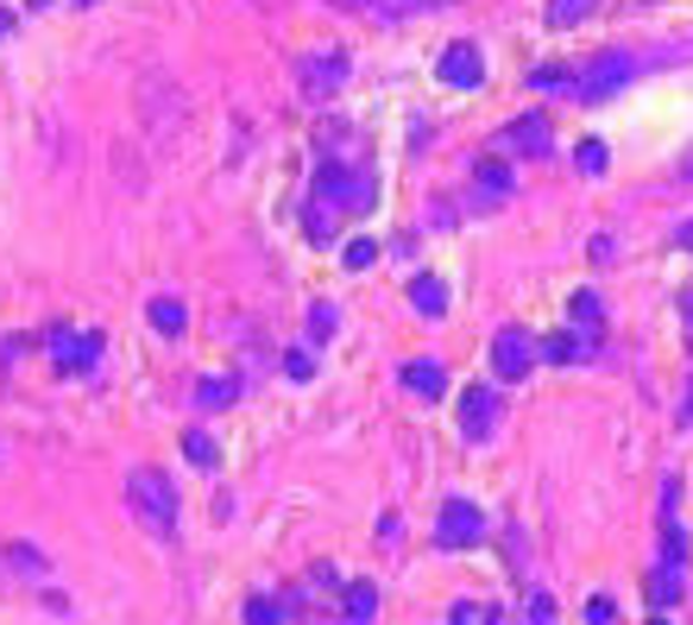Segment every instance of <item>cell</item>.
I'll return each instance as SVG.
<instances>
[{
  "label": "cell",
  "mask_w": 693,
  "mask_h": 625,
  "mask_svg": "<svg viewBox=\"0 0 693 625\" xmlns=\"http://www.w3.org/2000/svg\"><path fill=\"white\" fill-rule=\"evenodd\" d=\"M372 209H379V171L366 158H322L315 183H309V202H303V235L334 240V228L372 216Z\"/></svg>",
  "instance_id": "6da1fadb"
},
{
  "label": "cell",
  "mask_w": 693,
  "mask_h": 625,
  "mask_svg": "<svg viewBox=\"0 0 693 625\" xmlns=\"http://www.w3.org/2000/svg\"><path fill=\"white\" fill-rule=\"evenodd\" d=\"M127 506H133V518H139L145 530H158V537H171V530H177V512H183L164 468H133V474H127Z\"/></svg>",
  "instance_id": "7a4b0ae2"
},
{
  "label": "cell",
  "mask_w": 693,
  "mask_h": 625,
  "mask_svg": "<svg viewBox=\"0 0 693 625\" xmlns=\"http://www.w3.org/2000/svg\"><path fill=\"white\" fill-rule=\"evenodd\" d=\"M636 70H643V58H631V51H599V58H586L574 70V89H568V96L586 101V108H599V101H612Z\"/></svg>",
  "instance_id": "3957f363"
},
{
  "label": "cell",
  "mask_w": 693,
  "mask_h": 625,
  "mask_svg": "<svg viewBox=\"0 0 693 625\" xmlns=\"http://www.w3.org/2000/svg\"><path fill=\"white\" fill-rule=\"evenodd\" d=\"M346 77H353V58H346V51H303V58H297V89H303V101H315V108L334 101V89H341Z\"/></svg>",
  "instance_id": "277c9868"
},
{
  "label": "cell",
  "mask_w": 693,
  "mask_h": 625,
  "mask_svg": "<svg viewBox=\"0 0 693 625\" xmlns=\"http://www.w3.org/2000/svg\"><path fill=\"white\" fill-rule=\"evenodd\" d=\"M44 348H51V367H58L63 379H77V373L96 367L101 335H77L70 323H51V329H44Z\"/></svg>",
  "instance_id": "5b68a950"
},
{
  "label": "cell",
  "mask_w": 693,
  "mask_h": 625,
  "mask_svg": "<svg viewBox=\"0 0 693 625\" xmlns=\"http://www.w3.org/2000/svg\"><path fill=\"white\" fill-rule=\"evenodd\" d=\"M485 537V512L473 499H448L435 512V549H473Z\"/></svg>",
  "instance_id": "8992f818"
},
{
  "label": "cell",
  "mask_w": 693,
  "mask_h": 625,
  "mask_svg": "<svg viewBox=\"0 0 693 625\" xmlns=\"http://www.w3.org/2000/svg\"><path fill=\"white\" fill-rule=\"evenodd\" d=\"M549 139H555V127H549V115H536V108H530V115H518L511 120V127H499V139H492V152H518V158H542L549 152Z\"/></svg>",
  "instance_id": "52a82bcc"
},
{
  "label": "cell",
  "mask_w": 693,
  "mask_h": 625,
  "mask_svg": "<svg viewBox=\"0 0 693 625\" xmlns=\"http://www.w3.org/2000/svg\"><path fill=\"white\" fill-rule=\"evenodd\" d=\"M499 391H492V386H466L461 391V436H466V443H485V436H492V430H499Z\"/></svg>",
  "instance_id": "ba28073f"
},
{
  "label": "cell",
  "mask_w": 693,
  "mask_h": 625,
  "mask_svg": "<svg viewBox=\"0 0 693 625\" xmlns=\"http://www.w3.org/2000/svg\"><path fill=\"white\" fill-rule=\"evenodd\" d=\"M530 367H536V335L499 329V341H492V373H499V379H523Z\"/></svg>",
  "instance_id": "9c48e42d"
},
{
  "label": "cell",
  "mask_w": 693,
  "mask_h": 625,
  "mask_svg": "<svg viewBox=\"0 0 693 625\" xmlns=\"http://www.w3.org/2000/svg\"><path fill=\"white\" fill-rule=\"evenodd\" d=\"M435 70H442V82H454V89H480L485 82V58H480V44H466V39H454L435 58Z\"/></svg>",
  "instance_id": "30bf717a"
},
{
  "label": "cell",
  "mask_w": 693,
  "mask_h": 625,
  "mask_svg": "<svg viewBox=\"0 0 693 625\" xmlns=\"http://www.w3.org/2000/svg\"><path fill=\"white\" fill-rule=\"evenodd\" d=\"M593 335H580V329H568V335H549V341H536V354L549 360V367H580V360H593Z\"/></svg>",
  "instance_id": "8fae6325"
},
{
  "label": "cell",
  "mask_w": 693,
  "mask_h": 625,
  "mask_svg": "<svg viewBox=\"0 0 693 625\" xmlns=\"http://www.w3.org/2000/svg\"><path fill=\"white\" fill-rule=\"evenodd\" d=\"M341 619L346 625H372V619H379V587H372V582H346L341 587Z\"/></svg>",
  "instance_id": "7c38bea8"
},
{
  "label": "cell",
  "mask_w": 693,
  "mask_h": 625,
  "mask_svg": "<svg viewBox=\"0 0 693 625\" xmlns=\"http://www.w3.org/2000/svg\"><path fill=\"white\" fill-rule=\"evenodd\" d=\"M473 183H480V196H492V202H504V196L518 190V177H511V165H504L499 152H492V158L480 152V165H473Z\"/></svg>",
  "instance_id": "4fadbf2b"
},
{
  "label": "cell",
  "mask_w": 693,
  "mask_h": 625,
  "mask_svg": "<svg viewBox=\"0 0 693 625\" xmlns=\"http://www.w3.org/2000/svg\"><path fill=\"white\" fill-rule=\"evenodd\" d=\"M568 323H574L580 335H593V341H599V335H605V304H599L593 291H574V297H568Z\"/></svg>",
  "instance_id": "5bb4252c"
},
{
  "label": "cell",
  "mask_w": 693,
  "mask_h": 625,
  "mask_svg": "<svg viewBox=\"0 0 693 625\" xmlns=\"http://www.w3.org/2000/svg\"><path fill=\"white\" fill-rule=\"evenodd\" d=\"M410 304H416V316H442L448 310V285L442 278H429V272H416L410 278Z\"/></svg>",
  "instance_id": "9a60e30c"
},
{
  "label": "cell",
  "mask_w": 693,
  "mask_h": 625,
  "mask_svg": "<svg viewBox=\"0 0 693 625\" xmlns=\"http://www.w3.org/2000/svg\"><path fill=\"white\" fill-rule=\"evenodd\" d=\"M404 386L423 391V398H442V391H448V373L435 367V360H404Z\"/></svg>",
  "instance_id": "2e32d148"
},
{
  "label": "cell",
  "mask_w": 693,
  "mask_h": 625,
  "mask_svg": "<svg viewBox=\"0 0 693 625\" xmlns=\"http://www.w3.org/2000/svg\"><path fill=\"white\" fill-rule=\"evenodd\" d=\"M145 316H152V329H158V335H183V323H190L183 297H152V304H145Z\"/></svg>",
  "instance_id": "e0dca14e"
},
{
  "label": "cell",
  "mask_w": 693,
  "mask_h": 625,
  "mask_svg": "<svg viewBox=\"0 0 693 625\" xmlns=\"http://www.w3.org/2000/svg\"><path fill=\"white\" fill-rule=\"evenodd\" d=\"M183 455H190V462H195L202 474H214V468H221V443H214L209 430H183Z\"/></svg>",
  "instance_id": "ac0fdd59"
},
{
  "label": "cell",
  "mask_w": 693,
  "mask_h": 625,
  "mask_svg": "<svg viewBox=\"0 0 693 625\" xmlns=\"http://www.w3.org/2000/svg\"><path fill=\"white\" fill-rule=\"evenodd\" d=\"M599 13V0H549V26L555 32H568V26H580V20H593Z\"/></svg>",
  "instance_id": "d6986e66"
},
{
  "label": "cell",
  "mask_w": 693,
  "mask_h": 625,
  "mask_svg": "<svg viewBox=\"0 0 693 625\" xmlns=\"http://www.w3.org/2000/svg\"><path fill=\"white\" fill-rule=\"evenodd\" d=\"M662 563L687 575V530H681V518H662Z\"/></svg>",
  "instance_id": "ffe728a7"
},
{
  "label": "cell",
  "mask_w": 693,
  "mask_h": 625,
  "mask_svg": "<svg viewBox=\"0 0 693 625\" xmlns=\"http://www.w3.org/2000/svg\"><path fill=\"white\" fill-rule=\"evenodd\" d=\"M233 398H240V379H202V386H195V405L202 410H221V405H233Z\"/></svg>",
  "instance_id": "44dd1931"
},
{
  "label": "cell",
  "mask_w": 693,
  "mask_h": 625,
  "mask_svg": "<svg viewBox=\"0 0 693 625\" xmlns=\"http://www.w3.org/2000/svg\"><path fill=\"white\" fill-rule=\"evenodd\" d=\"M650 601H655V606H674V601H681V568L655 563V575H650Z\"/></svg>",
  "instance_id": "7402d4cb"
},
{
  "label": "cell",
  "mask_w": 693,
  "mask_h": 625,
  "mask_svg": "<svg viewBox=\"0 0 693 625\" xmlns=\"http://www.w3.org/2000/svg\"><path fill=\"white\" fill-rule=\"evenodd\" d=\"M429 7H448V0H372V20H410V13H429Z\"/></svg>",
  "instance_id": "603a6c76"
},
{
  "label": "cell",
  "mask_w": 693,
  "mask_h": 625,
  "mask_svg": "<svg viewBox=\"0 0 693 625\" xmlns=\"http://www.w3.org/2000/svg\"><path fill=\"white\" fill-rule=\"evenodd\" d=\"M574 165H580V177H605V165H612V152H605V139H580Z\"/></svg>",
  "instance_id": "cb8c5ba5"
},
{
  "label": "cell",
  "mask_w": 693,
  "mask_h": 625,
  "mask_svg": "<svg viewBox=\"0 0 693 625\" xmlns=\"http://www.w3.org/2000/svg\"><path fill=\"white\" fill-rule=\"evenodd\" d=\"M530 89H536V96H555V89H574V70H555V63H542V70H530Z\"/></svg>",
  "instance_id": "d4e9b609"
},
{
  "label": "cell",
  "mask_w": 693,
  "mask_h": 625,
  "mask_svg": "<svg viewBox=\"0 0 693 625\" xmlns=\"http://www.w3.org/2000/svg\"><path fill=\"white\" fill-rule=\"evenodd\" d=\"M334 329H341V310L334 304H309V341H328Z\"/></svg>",
  "instance_id": "484cf974"
},
{
  "label": "cell",
  "mask_w": 693,
  "mask_h": 625,
  "mask_svg": "<svg viewBox=\"0 0 693 625\" xmlns=\"http://www.w3.org/2000/svg\"><path fill=\"white\" fill-rule=\"evenodd\" d=\"M0 556H7V568H13V575H44V556H39V549H26V544H7V549H0Z\"/></svg>",
  "instance_id": "4316f807"
},
{
  "label": "cell",
  "mask_w": 693,
  "mask_h": 625,
  "mask_svg": "<svg viewBox=\"0 0 693 625\" xmlns=\"http://www.w3.org/2000/svg\"><path fill=\"white\" fill-rule=\"evenodd\" d=\"M247 625H284V606L271 601V594H252V601H247Z\"/></svg>",
  "instance_id": "83f0119b"
},
{
  "label": "cell",
  "mask_w": 693,
  "mask_h": 625,
  "mask_svg": "<svg viewBox=\"0 0 693 625\" xmlns=\"http://www.w3.org/2000/svg\"><path fill=\"white\" fill-rule=\"evenodd\" d=\"M372 259H379V247H372V240H346V254H341V266H346V272H366Z\"/></svg>",
  "instance_id": "f1b7e54d"
},
{
  "label": "cell",
  "mask_w": 693,
  "mask_h": 625,
  "mask_svg": "<svg viewBox=\"0 0 693 625\" xmlns=\"http://www.w3.org/2000/svg\"><path fill=\"white\" fill-rule=\"evenodd\" d=\"M284 373L309 386V379H315V354H309V348H290V354H284Z\"/></svg>",
  "instance_id": "f546056e"
},
{
  "label": "cell",
  "mask_w": 693,
  "mask_h": 625,
  "mask_svg": "<svg viewBox=\"0 0 693 625\" xmlns=\"http://www.w3.org/2000/svg\"><path fill=\"white\" fill-rule=\"evenodd\" d=\"M523 619H530V625H555V601H549V594H530V601H523Z\"/></svg>",
  "instance_id": "4dcf8cb0"
},
{
  "label": "cell",
  "mask_w": 693,
  "mask_h": 625,
  "mask_svg": "<svg viewBox=\"0 0 693 625\" xmlns=\"http://www.w3.org/2000/svg\"><path fill=\"white\" fill-rule=\"evenodd\" d=\"M612 613H617V606L605 601V594H593V606H586V619H593V625H612Z\"/></svg>",
  "instance_id": "1f68e13d"
},
{
  "label": "cell",
  "mask_w": 693,
  "mask_h": 625,
  "mask_svg": "<svg viewBox=\"0 0 693 625\" xmlns=\"http://www.w3.org/2000/svg\"><path fill=\"white\" fill-rule=\"evenodd\" d=\"M681 424H693V379H687V391H681Z\"/></svg>",
  "instance_id": "d6a6232c"
},
{
  "label": "cell",
  "mask_w": 693,
  "mask_h": 625,
  "mask_svg": "<svg viewBox=\"0 0 693 625\" xmlns=\"http://www.w3.org/2000/svg\"><path fill=\"white\" fill-rule=\"evenodd\" d=\"M681 316H687V323H693V291H681Z\"/></svg>",
  "instance_id": "836d02e7"
},
{
  "label": "cell",
  "mask_w": 693,
  "mask_h": 625,
  "mask_svg": "<svg viewBox=\"0 0 693 625\" xmlns=\"http://www.w3.org/2000/svg\"><path fill=\"white\" fill-rule=\"evenodd\" d=\"M7 32H13V13H0V39H7Z\"/></svg>",
  "instance_id": "e575fe53"
},
{
  "label": "cell",
  "mask_w": 693,
  "mask_h": 625,
  "mask_svg": "<svg viewBox=\"0 0 693 625\" xmlns=\"http://www.w3.org/2000/svg\"><path fill=\"white\" fill-rule=\"evenodd\" d=\"M26 7H51V0H26Z\"/></svg>",
  "instance_id": "d590c367"
},
{
  "label": "cell",
  "mask_w": 693,
  "mask_h": 625,
  "mask_svg": "<svg viewBox=\"0 0 693 625\" xmlns=\"http://www.w3.org/2000/svg\"><path fill=\"white\" fill-rule=\"evenodd\" d=\"M77 7H96V0H77Z\"/></svg>",
  "instance_id": "8d00e7d4"
},
{
  "label": "cell",
  "mask_w": 693,
  "mask_h": 625,
  "mask_svg": "<svg viewBox=\"0 0 693 625\" xmlns=\"http://www.w3.org/2000/svg\"><path fill=\"white\" fill-rule=\"evenodd\" d=\"M650 625H669V619H650Z\"/></svg>",
  "instance_id": "74e56055"
}]
</instances>
